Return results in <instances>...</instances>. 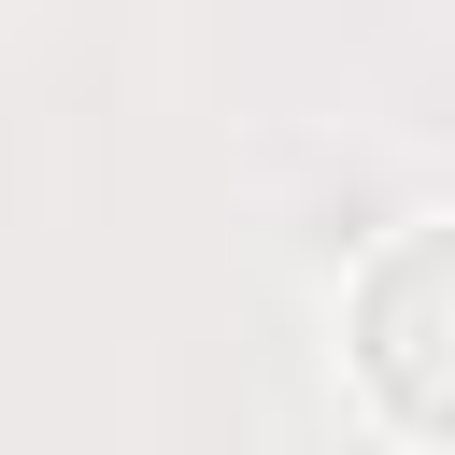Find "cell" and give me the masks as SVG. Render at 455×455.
<instances>
[{"label": "cell", "mask_w": 455, "mask_h": 455, "mask_svg": "<svg viewBox=\"0 0 455 455\" xmlns=\"http://www.w3.org/2000/svg\"><path fill=\"white\" fill-rule=\"evenodd\" d=\"M341 370L398 441H455V213L370 242V270L341 284Z\"/></svg>", "instance_id": "obj_1"}]
</instances>
